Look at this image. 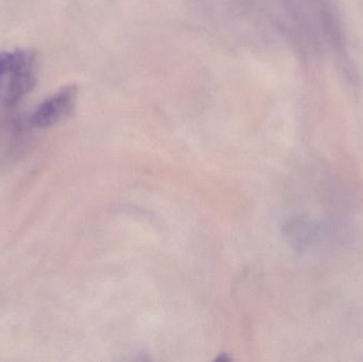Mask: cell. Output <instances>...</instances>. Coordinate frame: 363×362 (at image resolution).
<instances>
[{
  "label": "cell",
  "instance_id": "cell-2",
  "mask_svg": "<svg viewBox=\"0 0 363 362\" xmlns=\"http://www.w3.org/2000/svg\"><path fill=\"white\" fill-rule=\"evenodd\" d=\"M313 4L315 9L318 29L322 40H325L330 47H332L345 78L349 79L350 82L357 84L359 77L353 61L350 57L345 26L336 8L330 0H313Z\"/></svg>",
  "mask_w": 363,
  "mask_h": 362
},
{
  "label": "cell",
  "instance_id": "cell-1",
  "mask_svg": "<svg viewBox=\"0 0 363 362\" xmlns=\"http://www.w3.org/2000/svg\"><path fill=\"white\" fill-rule=\"evenodd\" d=\"M38 55L33 49L0 51V106L16 103L35 86Z\"/></svg>",
  "mask_w": 363,
  "mask_h": 362
},
{
  "label": "cell",
  "instance_id": "cell-3",
  "mask_svg": "<svg viewBox=\"0 0 363 362\" xmlns=\"http://www.w3.org/2000/svg\"><path fill=\"white\" fill-rule=\"evenodd\" d=\"M76 85H66L53 95L49 96L36 108L32 116V123L38 128H50L72 113L76 104Z\"/></svg>",
  "mask_w": 363,
  "mask_h": 362
}]
</instances>
